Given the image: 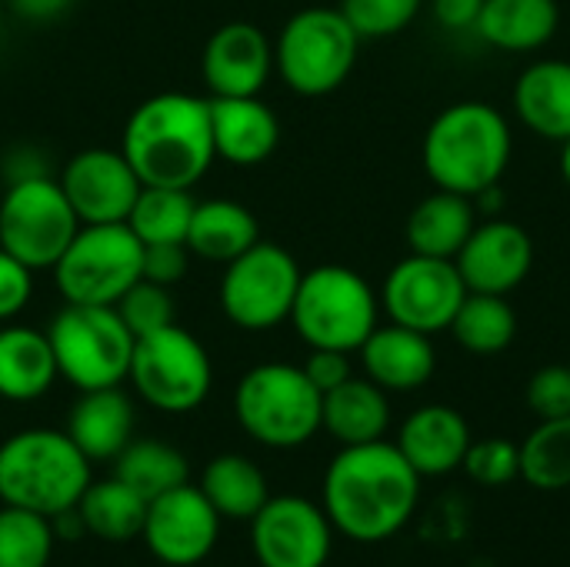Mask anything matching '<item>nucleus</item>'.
Listing matches in <instances>:
<instances>
[{
	"mask_svg": "<svg viewBox=\"0 0 570 567\" xmlns=\"http://www.w3.org/2000/svg\"><path fill=\"white\" fill-rule=\"evenodd\" d=\"M43 174H50V167H47V157L40 154V147L17 144L3 154V180L7 184L27 180V177H43Z\"/></svg>",
	"mask_w": 570,
	"mask_h": 567,
	"instance_id": "43",
	"label": "nucleus"
},
{
	"mask_svg": "<svg viewBox=\"0 0 570 567\" xmlns=\"http://www.w3.org/2000/svg\"><path fill=\"white\" fill-rule=\"evenodd\" d=\"M474 227H478V211L471 197L454 190H434L407 214L404 237L411 254L454 261Z\"/></svg>",
	"mask_w": 570,
	"mask_h": 567,
	"instance_id": "27",
	"label": "nucleus"
},
{
	"mask_svg": "<svg viewBox=\"0 0 570 567\" xmlns=\"http://www.w3.org/2000/svg\"><path fill=\"white\" fill-rule=\"evenodd\" d=\"M561 177L568 180L570 187V137L561 144Z\"/></svg>",
	"mask_w": 570,
	"mask_h": 567,
	"instance_id": "47",
	"label": "nucleus"
},
{
	"mask_svg": "<svg viewBox=\"0 0 570 567\" xmlns=\"http://www.w3.org/2000/svg\"><path fill=\"white\" fill-rule=\"evenodd\" d=\"M454 341L478 358H494L504 354L514 338H518V314L511 307V301L504 294H474L468 291V297L461 301L451 328Z\"/></svg>",
	"mask_w": 570,
	"mask_h": 567,
	"instance_id": "31",
	"label": "nucleus"
},
{
	"mask_svg": "<svg viewBox=\"0 0 570 567\" xmlns=\"http://www.w3.org/2000/svg\"><path fill=\"white\" fill-rule=\"evenodd\" d=\"M53 545L50 518L13 505L0 508V567H47Z\"/></svg>",
	"mask_w": 570,
	"mask_h": 567,
	"instance_id": "35",
	"label": "nucleus"
},
{
	"mask_svg": "<svg viewBox=\"0 0 570 567\" xmlns=\"http://www.w3.org/2000/svg\"><path fill=\"white\" fill-rule=\"evenodd\" d=\"M511 104L531 134L564 144L570 137V60H534L524 67Z\"/></svg>",
	"mask_w": 570,
	"mask_h": 567,
	"instance_id": "23",
	"label": "nucleus"
},
{
	"mask_svg": "<svg viewBox=\"0 0 570 567\" xmlns=\"http://www.w3.org/2000/svg\"><path fill=\"white\" fill-rule=\"evenodd\" d=\"M50 271L63 304L114 307L144 277V244L127 224H80Z\"/></svg>",
	"mask_w": 570,
	"mask_h": 567,
	"instance_id": "9",
	"label": "nucleus"
},
{
	"mask_svg": "<svg viewBox=\"0 0 570 567\" xmlns=\"http://www.w3.org/2000/svg\"><path fill=\"white\" fill-rule=\"evenodd\" d=\"M187 244H144V277L154 284L174 287L187 274Z\"/></svg>",
	"mask_w": 570,
	"mask_h": 567,
	"instance_id": "41",
	"label": "nucleus"
},
{
	"mask_svg": "<svg viewBox=\"0 0 570 567\" xmlns=\"http://www.w3.org/2000/svg\"><path fill=\"white\" fill-rule=\"evenodd\" d=\"M57 180L80 224H127L144 187L127 157L107 147H87L73 154Z\"/></svg>",
	"mask_w": 570,
	"mask_h": 567,
	"instance_id": "16",
	"label": "nucleus"
},
{
	"mask_svg": "<svg viewBox=\"0 0 570 567\" xmlns=\"http://www.w3.org/2000/svg\"><path fill=\"white\" fill-rule=\"evenodd\" d=\"M257 241H261V224L250 214V207L227 197H214V201H197L184 244L200 261L230 264Z\"/></svg>",
	"mask_w": 570,
	"mask_h": 567,
	"instance_id": "28",
	"label": "nucleus"
},
{
	"mask_svg": "<svg viewBox=\"0 0 570 567\" xmlns=\"http://www.w3.org/2000/svg\"><path fill=\"white\" fill-rule=\"evenodd\" d=\"M301 368H304L307 381H311L321 394H327V391H334L337 384H344L347 378H354V371H351V354H347V351L311 348V358H307Z\"/></svg>",
	"mask_w": 570,
	"mask_h": 567,
	"instance_id": "42",
	"label": "nucleus"
},
{
	"mask_svg": "<svg viewBox=\"0 0 570 567\" xmlns=\"http://www.w3.org/2000/svg\"><path fill=\"white\" fill-rule=\"evenodd\" d=\"M381 317L374 287L344 264H321L301 274L291 324L307 348L361 351Z\"/></svg>",
	"mask_w": 570,
	"mask_h": 567,
	"instance_id": "6",
	"label": "nucleus"
},
{
	"mask_svg": "<svg viewBox=\"0 0 570 567\" xmlns=\"http://www.w3.org/2000/svg\"><path fill=\"white\" fill-rule=\"evenodd\" d=\"M514 150L508 117L484 100H461L444 107L421 144V160L438 190L478 197L501 184Z\"/></svg>",
	"mask_w": 570,
	"mask_h": 567,
	"instance_id": "3",
	"label": "nucleus"
},
{
	"mask_svg": "<svg viewBox=\"0 0 570 567\" xmlns=\"http://www.w3.org/2000/svg\"><path fill=\"white\" fill-rule=\"evenodd\" d=\"M214 154L234 167L264 164L281 144V120L257 97H207Z\"/></svg>",
	"mask_w": 570,
	"mask_h": 567,
	"instance_id": "20",
	"label": "nucleus"
},
{
	"mask_svg": "<svg viewBox=\"0 0 570 567\" xmlns=\"http://www.w3.org/2000/svg\"><path fill=\"white\" fill-rule=\"evenodd\" d=\"M561 27L558 0H484L474 33L504 53H531L554 40Z\"/></svg>",
	"mask_w": 570,
	"mask_h": 567,
	"instance_id": "26",
	"label": "nucleus"
},
{
	"mask_svg": "<svg viewBox=\"0 0 570 567\" xmlns=\"http://www.w3.org/2000/svg\"><path fill=\"white\" fill-rule=\"evenodd\" d=\"M484 0H431V13L448 30H474Z\"/></svg>",
	"mask_w": 570,
	"mask_h": 567,
	"instance_id": "44",
	"label": "nucleus"
},
{
	"mask_svg": "<svg viewBox=\"0 0 570 567\" xmlns=\"http://www.w3.org/2000/svg\"><path fill=\"white\" fill-rule=\"evenodd\" d=\"M334 525L324 508L301 495H277L250 518V551L261 567H324Z\"/></svg>",
	"mask_w": 570,
	"mask_h": 567,
	"instance_id": "14",
	"label": "nucleus"
},
{
	"mask_svg": "<svg viewBox=\"0 0 570 567\" xmlns=\"http://www.w3.org/2000/svg\"><path fill=\"white\" fill-rule=\"evenodd\" d=\"M70 441L87 461H114L134 441V404L120 388L80 391L67 414Z\"/></svg>",
	"mask_w": 570,
	"mask_h": 567,
	"instance_id": "22",
	"label": "nucleus"
},
{
	"mask_svg": "<svg viewBox=\"0 0 570 567\" xmlns=\"http://www.w3.org/2000/svg\"><path fill=\"white\" fill-rule=\"evenodd\" d=\"M90 461L67 431L27 428L0 444V501L53 518L77 508L90 485Z\"/></svg>",
	"mask_w": 570,
	"mask_h": 567,
	"instance_id": "4",
	"label": "nucleus"
},
{
	"mask_svg": "<svg viewBox=\"0 0 570 567\" xmlns=\"http://www.w3.org/2000/svg\"><path fill=\"white\" fill-rule=\"evenodd\" d=\"M73 0H10L13 13L23 17V20H33V23H47V20H57L60 13L70 10Z\"/></svg>",
	"mask_w": 570,
	"mask_h": 567,
	"instance_id": "45",
	"label": "nucleus"
},
{
	"mask_svg": "<svg viewBox=\"0 0 570 567\" xmlns=\"http://www.w3.org/2000/svg\"><path fill=\"white\" fill-rule=\"evenodd\" d=\"M521 478L538 491L570 488V418L541 421L521 444Z\"/></svg>",
	"mask_w": 570,
	"mask_h": 567,
	"instance_id": "34",
	"label": "nucleus"
},
{
	"mask_svg": "<svg viewBox=\"0 0 570 567\" xmlns=\"http://www.w3.org/2000/svg\"><path fill=\"white\" fill-rule=\"evenodd\" d=\"M197 488L224 521H250L271 498L264 471L244 454H217L207 461Z\"/></svg>",
	"mask_w": 570,
	"mask_h": 567,
	"instance_id": "29",
	"label": "nucleus"
},
{
	"mask_svg": "<svg viewBox=\"0 0 570 567\" xmlns=\"http://www.w3.org/2000/svg\"><path fill=\"white\" fill-rule=\"evenodd\" d=\"M50 528H53V538H57V541H80V538L87 535V528H83L77 508H67V511L53 515V518H50Z\"/></svg>",
	"mask_w": 570,
	"mask_h": 567,
	"instance_id": "46",
	"label": "nucleus"
},
{
	"mask_svg": "<svg viewBox=\"0 0 570 567\" xmlns=\"http://www.w3.org/2000/svg\"><path fill=\"white\" fill-rule=\"evenodd\" d=\"M57 374L77 391L120 388L130 374L137 338L114 307L63 304L47 328Z\"/></svg>",
	"mask_w": 570,
	"mask_h": 567,
	"instance_id": "8",
	"label": "nucleus"
},
{
	"mask_svg": "<svg viewBox=\"0 0 570 567\" xmlns=\"http://www.w3.org/2000/svg\"><path fill=\"white\" fill-rule=\"evenodd\" d=\"M321 391L304 368L267 361L250 368L234 391V418L240 431L274 451H294L321 431Z\"/></svg>",
	"mask_w": 570,
	"mask_h": 567,
	"instance_id": "5",
	"label": "nucleus"
},
{
	"mask_svg": "<svg viewBox=\"0 0 570 567\" xmlns=\"http://www.w3.org/2000/svg\"><path fill=\"white\" fill-rule=\"evenodd\" d=\"M471 441V424L458 408L424 404L404 418L397 451L421 478H444L464 465Z\"/></svg>",
	"mask_w": 570,
	"mask_h": 567,
	"instance_id": "19",
	"label": "nucleus"
},
{
	"mask_svg": "<svg viewBox=\"0 0 570 567\" xmlns=\"http://www.w3.org/2000/svg\"><path fill=\"white\" fill-rule=\"evenodd\" d=\"M274 74V40L250 20L217 27L200 53V77L210 97H257Z\"/></svg>",
	"mask_w": 570,
	"mask_h": 567,
	"instance_id": "18",
	"label": "nucleus"
},
{
	"mask_svg": "<svg viewBox=\"0 0 570 567\" xmlns=\"http://www.w3.org/2000/svg\"><path fill=\"white\" fill-rule=\"evenodd\" d=\"M127 381L154 411L190 414L210 394L214 364L207 348L174 321L147 338H137Z\"/></svg>",
	"mask_w": 570,
	"mask_h": 567,
	"instance_id": "10",
	"label": "nucleus"
},
{
	"mask_svg": "<svg viewBox=\"0 0 570 567\" xmlns=\"http://www.w3.org/2000/svg\"><path fill=\"white\" fill-rule=\"evenodd\" d=\"M57 361L47 331L27 324H0V398L27 404L43 398L57 381Z\"/></svg>",
	"mask_w": 570,
	"mask_h": 567,
	"instance_id": "25",
	"label": "nucleus"
},
{
	"mask_svg": "<svg viewBox=\"0 0 570 567\" xmlns=\"http://www.w3.org/2000/svg\"><path fill=\"white\" fill-rule=\"evenodd\" d=\"M454 264L468 291L508 297L528 281L534 267V241L521 224L504 217H488L471 231Z\"/></svg>",
	"mask_w": 570,
	"mask_h": 567,
	"instance_id": "17",
	"label": "nucleus"
},
{
	"mask_svg": "<svg viewBox=\"0 0 570 567\" xmlns=\"http://www.w3.org/2000/svg\"><path fill=\"white\" fill-rule=\"evenodd\" d=\"M337 10L361 40H387L417 20L424 0H341Z\"/></svg>",
	"mask_w": 570,
	"mask_h": 567,
	"instance_id": "36",
	"label": "nucleus"
},
{
	"mask_svg": "<svg viewBox=\"0 0 570 567\" xmlns=\"http://www.w3.org/2000/svg\"><path fill=\"white\" fill-rule=\"evenodd\" d=\"M461 468L468 471V478H474L484 488H504L514 478H521V444L508 438L471 441Z\"/></svg>",
	"mask_w": 570,
	"mask_h": 567,
	"instance_id": "38",
	"label": "nucleus"
},
{
	"mask_svg": "<svg viewBox=\"0 0 570 567\" xmlns=\"http://www.w3.org/2000/svg\"><path fill=\"white\" fill-rule=\"evenodd\" d=\"M114 311L120 314V321L127 324V331L134 338H147L167 324H174L177 317V307H174V297H170V287L164 284H154L147 277H140L117 304Z\"/></svg>",
	"mask_w": 570,
	"mask_h": 567,
	"instance_id": "37",
	"label": "nucleus"
},
{
	"mask_svg": "<svg viewBox=\"0 0 570 567\" xmlns=\"http://www.w3.org/2000/svg\"><path fill=\"white\" fill-rule=\"evenodd\" d=\"M220 515L197 485H180L147 501L144 545L164 567H197L220 541Z\"/></svg>",
	"mask_w": 570,
	"mask_h": 567,
	"instance_id": "15",
	"label": "nucleus"
},
{
	"mask_svg": "<svg viewBox=\"0 0 570 567\" xmlns=\"http://www.w3.org/2000/svg\"><path fill=\"white\" fill-rule=\"evenodd\" d=\"M187 458L167 444V441H130L117 458H114V475L130 485L140 498H160L170 488L187 485Z\"/></svg>",
	"mask_w": 570,
	"mask_h": 567,
	"instance_id": "32",
	"label": "nucleus"
},
{
	"mask_svg": "<svg viewBox=\"0 0 570 567\" xmlns=\"http://www.w3.org/2000/svg\"><path fill=\"white\" fill-rule=\"evenodd\" d=\"M33 297V271L0 247V324L13 321Z\"/></svg>",
	"mask_w": 570,
	"mask_h": 567,
	"instance_id": "40",
	"label": "nucleus"
},
{
	"mask_svg": "<svg viewBox=\"0 0 570 567\" xmlns=\"http://www.w3.org/2000/svg\"><path fill=\"white\" fill-rule=\"evenodd\" d=\"M361 37L337 7H304L274 40V70L301 97L334 94L354 70Z\"/></svg>",
	"mask_w": 570,
	"mask_h": 567,
	"instance_id": "7",
	"label": "nucleus"
},
{
	"mask_svg": "<svg viewBox=\"0 0 570 567\" xmlns=\"http://www.w3.org/2000/svg\"><path fill=\"white\" fill-rule=\"evenodd\" d=\"M528 408L541 418H570V364H544L528 381Z\"/></svg>",
	"mask_w": 570,
	"mask_h": 567,
	"instance_id": "39",
	"label": "nucleus"
},
{
	"mask_svg": "<svg viewBox=\"0 0 570 567\" xmlns=\"http://www.w3.org/2000/svg\"><path fill=\"white\" fill-rule=\"evenodd\" d=\"M321 428L341 448L384 441L391 428L387 391L377 388L371 378H347L321 398Z\"/></svg>",
	"mask_w": 570,
	"mask_h": 567,
	"instance_id": "24",
	"label": "nucleus"
},
{
	"mask_svg": "<svg viewBox=\"0 0 570 567\" xmlns=\"http://www.w3.org/2000/svg\"><path fill=\"white\" fill-rule=\"evenodd\" d=\"M77 511L87 535L120 545L140 538L147 518V498H140L130 485H124L114 475L107 481H90L77 501Z\"/></svg>",
	"mask_w": 570,
	"mask_h": 567,
	"instance_id": "30",
	"label": "nucleus"
},
{
	"mask_svg": "<svg viewBox=\"0 0 570 567\" xmlns=\"http://www.w3.org/2000/svg\"><path fill=\"white\" fill-rule=\"evenodd\" d=\"M421 481L397 444H351L324 471L321 508L337 535L377 545L407 528L421 501Z\"/></svg>",
	"mask_w": 570,
	"mask_h": 567,
	"instance_id": "1",
	"label": "nucleus"
},
{
	"mask_svg": "<svg viewBox=\"0 0 570 567\" xmlns=\"http://www.w3.org/2000/svg\"><path fill=\"white\" fill-rule=\"evenodd\" d=\"M80 221L53 174L13 180L0 194V247L30 271H47L67 251Z\"/></svg>",
	"mask_w": 570,
	"mask_h": 567,
	"instance_id": "12",
	"label": "nucleus"
},
{
	"mask_svg": "<svg viewBox=\"0 0 570 567\" xmlns=\"http://www.w3.org/2000/svg\"><path fill=\"white\" fill-rule=\"evenodd\" d=\"M120 154L144 187L190 190L217 160L210 134V100L164 90L137 104L120 134Z\"/></svg>",
	"mask_w": 570,
	"mask_h": 567,
	"instance_id": "2",
	"label": "nucleus"
},
{
	"mask_svg": "<svg viewBox=\"0 0 570 567\" xmlns=\"http://www.w3.org/2000/svg\"><path fill=\"white\" fill-rule=\"evenodd\" d=\"M361 364L364 374L387 394L391 391L407 394L434 378L438 351L431 344V334L391 321V324H377L371 338L361 344Z\"/></svg>",
	"mask_w": 570,
	"mask_h": 567,
	"instance_id": "21",
	"label": "nucleus"
},
{
	"mask_svg": "<svg viewBox=\"0 0 570 567\" xmlns=\"http://www.w3.org/2000/svg\"><path fill=\"white\" fill-rule=\"evenodd\" d=\"M301 264L274 241H257L240 257L224 264L220 311L224 317L250 334L274 331L291 321V307L301 287Z\"/></svg>",
	"mask_w": 570,
	"mask_h": 567,
	"instance_id": "11",
	"label": "nucleus"
},
{
	"mask_svg": "<svg viewBox=\"0 0 570 567\" xmlns=\"http://www.w3.org/2000/svg\"><path fill=\"white\" fill-rule=\"evenodd\" d=\"M197 201L180 187H140L127 227L140 244H184Z\"/></svg>",
	"mask_w": 570,
	"mask_h": 567,
	"instance_id": "33",
	"label": "nucleus"
},
{
	"mask_svg": "<svg viewBox=\"0 0 570 567\" xmlns=\"http://www.w3.org/2000/svg\"><path fill=\"white\" fill-rule=\"evenodd\" d=\"M377 297L387 311V321L434 338L438 331L451 328L461 301L468 297V287L454 261L407 254L387 271Z\"/></svg>",
	"mask_w": 570,
	"mask_h": 567,
	"instance_id": "13",
	"label": "nucleus"
}]
</instances>
